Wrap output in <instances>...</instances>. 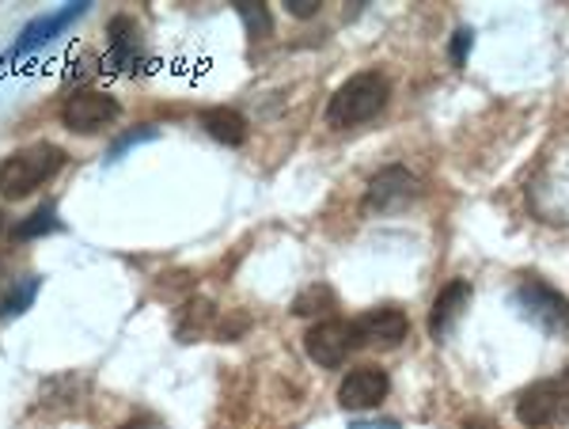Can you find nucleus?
Wrapping results in <instances>:
<instances>
[{"label":"nucleus","instance_id":"obj_6","mask_svg":"<svg viewBox=\"0 0 569 429\" xmlns=\"http://www.w3.org/2000/svg\"><path fill=\"white\" fill-rule=\"evenodd\" d=\"M357 350L353 319H319L305 335V353L319 369H338Z\"/></svg>","mask_w":569,"mask_h":429},{"label":"nucleus","instance_id":"obj_16","mask_svg":"<svg viewBox=\"0 0 569 429\" xmlns=\"http://www.w3.org/2000/svg\"><path fill=\"white\" fill-rule=\"evenodd\" d=\"M338 308V297L330 286H308L305 293L292 300V316H305V319H316V316H330Z\"/></svg>","mask_w":569,"mask_h":429},{"label":"nucleus","instance_id":"obj_25","mask_svg":"<svg viewBox=\"0 0 569 429\" xmlns=\"http://www.w3.org/2000/svg\"><path fill=\"white\" fill-rule=\"evenodd\" d=\"M4 281H8V270H4V262H0V289H4Z\"/></svg>","mask_w":569,"mask_h":429},{"label":"nucleus","instance_id":"obj_17","mask_svg":"<svg viewBox=\"0 0 569 429\" xmlns=\"http://www.w3.org/2000/svg\"><path fill=\"white\" fill-rule=\"evenodd\" d=\"M12 232H16V240H39V236H53V232H61V217H58V209H53V206H42V209H34L31 217H23Z\"/></svg>","mask_w":569,"mask_h":429},{"label":"nucleus","instance_id":"obj_22","mask_svg":"<svg viewBox=\"0 0 569 429\" xmlns=\"http://www.w3.org/2000/svg\"><path fill=\"white\" fill-rule=\"evenodd\" d=\"M118 429H160V422H156V418H133V422H126Z\"/></svg>","mask_w":569,"mask_h":429},{"label":"nucleus","instance_id":"obj_5","mask_svg":"<svg viewBox=\"0 0 569 429\" xmlns=\"http://www.w3.org/2000/svg\"><path fill=\"white\" fill-rule=\"evenodd\" d=\"M118 114H122V107L107 91H72L66 103H61V126L69 133H84V137L107 130L110 122H118Z\"/></svg>","mask_w":569,"mask_h":429},{"label":"nucleus","instance_id":"obj_15","mask_svg":"<svg viewBox=\"0 0 569 429\" xmlns=\"http://www.w3.org/2000/svg\"><path fill=\"white\" fill-rule=\"evenodd\" d=\"M42 289V278H23V281H12V289L4 293V300H0V323H8V319H20L27 308L34 305V297H39Z\"/></svg>","mask_w":569,"mask_h":429},{"label":"nucleus","instance_id":"obj_19","mask_svg":"<svg viewBox=\"0 0 569 429\" xmlns=\"http://www.w3.org/2000/svg\"><path fill=\"white\" fill-rule=\"evenodd\" d=\"M152 137H160V130H156V126H141V130H130V133H122V137H118L114 144H110V157H107V160H122L126 152H130V149H137V144H141V141H152Z\"/></svg>","mask_w":569,"mask_h":429},{"label":"nucleus","instance_id":"obj_10","mask_svg":"<svg viewBox=\"0 0 569 429\" xmlns=\"http://www.w3.org/2000/svg\"><path fill=\"white\" fill-rule=\"evenodd\" d=\"M357 346H376V350H395L410 335V319L399 308H372V312L353 319Z\"/></svg>","mask_w":569,"mask_h":429},{"label":"nucleus","instance_id":"obj_21","mask_svg":"<svg viewBox=\"0 0 569 429\" xmlns=\"http://www.w3.org/2000/svg\"><path fill=\"white\" fill-rule=\"evenodd\" d=\"M284 12L297 16V20H311L319 12V0H284Z\"/></svg>","mask_w":569,"mask_h":429},{"label":"nucleus","instance_id":"obj_2","mask_svg":"<svg viewBox=\"0 0 569 429\" xmlns=\"http://www.w3.org/2000/svg\"><path fill=\"white\" fill-rule=\"evenodd\" d=\"M388 96H391V84L383 72H357V77H350L330 96L327 122L335 126V130H350V126L369 122V118H376L388 107Z\"/></svg>","mask_w":569,"mask_h":429},{"label":"nucleus","instance_id":"obj_23","mask_svg":"<svg viewBox=\"0 0 569 429\" xmlns=\"http://www.w3.org/2000/svg\"><path fill=\"white\" fill-rule=\"evenodd\" d=\"M350 429H399V422H391V418L388 422H353Z\"/></svg>","mask_w":569,"mask_h":429},{"label":"nucleus","instance_id":"obj_13","mask_svg":"<svg viewBox=\"0 0 569 429\" xmlns=\"http://www.w3.org/2000/svg\"><path fill=\"white\" fill-rule=\"evenodd\" d=\"M201 126H206V133L213 137V141L228 144V149H240L247 141V118L240 111H232V107H209V111L201 114Z\"/></svg>","mask_w":569,"mask_h":429},{"label":"nucleus","instance_id":"obj_14","mask_svg":"<svg viewBox=\"0 0 569 429\" xmlns=\"http://www.w3.org/2000/svg\"><path fill=\"white\" fill-rule=\"evenodd\" d=\"M217 327V305L213 300H190L187 308L179 312V323H176V335L182 342H198L206 339L209 331Z\"/></svg>","mask_w":569,"mask_h":429},{"label":"nucleus","instance_id":"obj_12","mask_svg":"<svg viewBox=\"0 0 569 429\" xmlns=\"http://www.w3.org/2000/svg\"><path fill=\"white\" fill-rule=\"evenodd\" d=\"M467 305H471V286L467 281H452V286L440 289V297L433 300V312H429V335L437 342H445L456 331V323L463 319Z\"/></svg>","mask_w":569,"mask_h":429},{"label":"nucleus","instance_id":"obj_11","mask_svg":"<svg viewBox=\"0 0 569 429\" xmlns=\"http://www.w3.org/2000/svg\"><path fill=\"white\" fill-rule=\"evenodd\" d=\"M84 12H88V0L84 4H66V8H58V12H46V16H39V20H31L20 31V39L12 42V50H8V61H20V58H27V53L42 50L46 42L58 39V34L66 31L69 23H77Z\"/></svg>","mask_w":569,"mask_h":429},{"label":"nucleus","instance_id":"obj_3","mask_svg":"<svg viewBox=\"0 0 569 429\" xmlns=\"http://www.w3.org/2000/svg\"><path fill=\"white\" fill-rule=\"evenodd\" d=\"M512 305L528 323H536L550 339H569V297L558 293L555 286H547L539 278H525L512 289Z\"/></svg>","mask_w":569,"mask_h":429},{"label":"nucleus","instance_id":"obj_7","mask_svg":"<svg viewBox=\"0 0 569 429\" xmlns=\"http://www.w3.org/2000/svg\"><path fill=\"white\" fill-rule=\"evenodd\" d=\"M418 194H421V182L415 171L391 163V168L376 171V179L369 182V190H365V209H369V213H399V209H407Z\"/></svg>","mask_w":569,"mask_h":429},{"label":"nucleus","instance_id":"obj_26","mask_svg":"<svg viewBox=\"0 0 569 429\" xmlns=\"http://www.w3.org/2000/svg\"><path fill=\"white\" fill-rule=\"evenodd\" d=\"M0 228H4V213H0Z\"/></svg>","mask_w":569,"mask_h":429},{"label":"nucleus","instance_id":"obj_1","mask_svg":"<svg viewBox=\"0 0 569 429\" xmlns=\"http://www.w3.org/2000/svg\"><path fill=\"white\" fill-rule=\"evenodd\" d=\"M66 168V152L50 141H34L16 149L12 157L0 160V194L20 202V198L34 194L42 182H50L58 171Z\"/></svg>","mask_w":569,"mask_h":429},{"label":"nucleus","instance_id":"obj_20","mask_svg":"<svg viewBox=\"0 0 569 429\" xmlns=\"http://www.w3.org/2000/svg\"><path fill=\"white\" fill-rule=\"evenodd\" d=\"M471 46H475V31H471V27H460V31L452 34V46H448V53H452V66H467V58H471Z\"/></svg>","mask_w":569,"mask_h":429},{"label":"nucleus","instance_id":"obj_9","mask_svg":"<svg viewBox=\"0 0 569 429\" xmlns=\"http://www.w3.org/2000/svg\"><path fill=\"white\" fill-rule=\"evenodd\" d=\"M391 380L380 365H361V369H350L346 380L338 385V403L342 410H372L388 399Z\"/></svg>","mask_w":569,"mask_h":429},{"label":"nucleus","instance_id":"obj_4","mask_svg":"<svg viewBox=\"0 0 569 429\" xmlns=\"http://www.w3.org/2000/svg\"><path fill=\"white\" fill-rule=\"evenodd\" d=\"M517 418L528 429H547L569 418V369L555 380H536L531 388L520 391Z\"/></svg>","mask_w":569,"mask_h":429},{"label":"nucleus","instance_id":"obj_24","mask_svg":"<svg viewBox=\"0 0 569 429\" xmlns=\"http://www.w3.org/2000/svg\"><path fill=\"white\" fill-rule=\"evenodd\" d=\"M463 429H493V426H490V422H482V418H467Z\"/></svg>","mask_w":569,"mask_h":429},{"label":"nucleus","instance_id":"obj_8","mask_svg":"<svg viewBox=\"0 0 569 429\" xmlns=\"http://www.w3.org/2000/svg\"><path fill=\"white\" fill-rule=\"evenodd\" d=\"M107 69H118V72L149 69V50H144L141 27H137L130 16H114L107 27Z\"/></svg>","mask_w":569,"mask_h":429},{"label":"nucleus","instance_id":"obj_18","mask_svg":"<svg viewBox=\"0 0 569 429\" xmlns=\"http://www.w3.org/2000/svg\"><path fill=\"white\" fill-rule=\"evenodd\" d=\"M236 12H240V20H243L251 39H266V34L273 31V20H270V12H266L262 4H236Z\"/></svg>","mask_w":569,"mask_h":429}]
</instances>
